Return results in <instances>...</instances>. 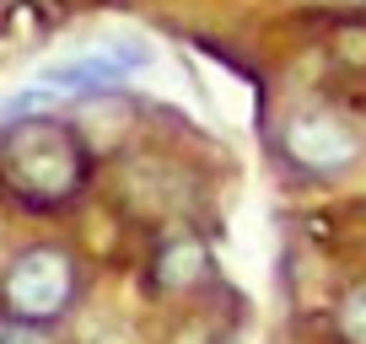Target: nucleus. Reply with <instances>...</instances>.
I'll use <instances>...</instances> for the list:
<instances>
[{
    "label": "nucleus",
    "mask_w": 366,
    "mask_h": 344,
    "mask_svg": "<svg viewBox=\"0 0 366 344\" xmlns=\"http://www.w3.org/2000/svg\"><path fill=\"white\" fill-rule=\"evenodd\" d=\"M70 296H76V258L65 248H27L11 258V269L0 275V307L16 323H54L65 318Z\"/></svg>",
    "instance_id": "obj_2"
},
{
    "label": "nucleus",
    "mask_w": 366,
    "mask_h": 344,
    "mask_svg": "<svg viewBox=\"0 0 366 344\" xmlns=\"http://www.w3.org/2000/svg\"><path fill=\"white\" fill-rule=\"evenodd\" d=\"M280 151L297 172L307 178H340L361 161L366 140L350 118H340L334 108H297V113L280 124Z\"/></svg>",
    "instance_id": "obj_3"
},
{
    "label": "nucleus",
    "mask_w": 366,
    "mask_h": 344,
    "mask_svg": "<svg viewBox=\"0 0 366 344\" xmlns=\"http://www.w3.org/2000/svg\"><path fill=\"white\" fill-rule=\"evenodd\" d=\"M0 344H49L44 333H38V323H6V328H0Z\"/></svg>",
    "instance_id": "obj_7"
},
{
    "label": "nucleus",
    "mask_w": 366,
    "mask_h": 344,
    "mask_svg": "<svg viewBox=\"0 0 366 344\" xmlns=\"http://www.w3.org/2000/svg\"><path fill=\"white\" fill-rule=\"evenodd\" d=\"M151 280L162 290H194L210 280V248L199 237H167L157 248V264H151Z\"/></svg>",
    "instance_id": "obj_5"
},
{
    "label": "nucleus",
    "mask_w": 366,
    "mask_h": 344,
    "mask_svg": "<svg viewBox=\"0 0 366 344\" xmlns=\"http://www.w3.org/2000/svg\"><path fill=\"white\" fill-rule=\"evenodd\" d=\"M0 183L27 205H65L86 183V151L76 129L54 118H27L0 135Z\"/></svg>",
    "instance_id": "obj_1"
},
{
    "label": "nucleus",
    "mask_w": 366,
    "mask_h": 344,
    "mask_svg": "<svg viewBox=\"0 0 366 344\" xmlns=\"http://www.w3.org/2000/svg\"><path fill=\"white\" fill-rule=\"evenodd\" d=\"M38 81H44V86H54V92H114L119 81H124V70H119V59L97 44V49H86V54H76V59L49 65Z\"/></svg>",
    "instance_id": "obj_4"
},
{
    "label": "nucleus",
    "mask_w": 366,
    "mask_h": 344,
    "mask_svg": "<svg viewBox=\"0 0 366 344\" xmlns=\"http://www.w3.org/2000/svg\"><path fill=\"white\" fill-rule=\"evenodd\" d=\"M334 328H340L345 344H366V285H355L350 296L340 301V312H334Z\"/></svg>",
    "instance_id": "obj_6"
}]
</instances>
